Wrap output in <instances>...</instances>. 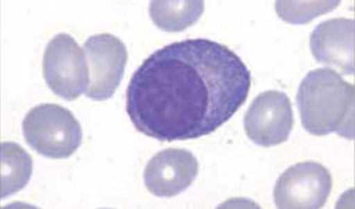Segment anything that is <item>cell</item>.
I'll return each instance as SVG.
<instances>
[{
    "instance_id": "cell-1",
    "label": "cell",
    "mask_w": 355,
    "mask_h": 209,
    "mask_svg": "<svg viewBox=\"0 0 355 209\" xmlns=\"http://www.w3.org/2000/svg\"><path fill=\"white\" fill-rule=\"evenodd\" d=\"M251 73L236 53L198 38L159 48L130 78L125 109L137 131L160 141L214 133L245 103Z\"/></svg>"
},
{
    "instance_id": "cell-12",
    "label": "cell",
    "mask_w": 355,
    "mask_h": 209,
    "mask_svg": "<svg viewBox=\"0 0 355 209\" xmlns=\"http://www.w3.org/2000/svg\"><path fill=\"white\" fill-rule=\"evenodd\" d=\"M340 1H277L275 8L283 21L291 24H307L314 18L331 12Z\"/></svg>"
},
{
    "instance_id": "cell-2",
    "label": "cell",
    "mask_w": 355,
    "mask_h": 209,
    "mask_svg": "<svg viewBox=\"0 0 355 209\" xmlns=\"http://www.w3.org/2000/svg\"><path fill=\"white\" fill-rule=\"evenodd\" d=\"M355 89L335 70H313L300 85L296 103L303 128L314 136L336 133L354 138Z\"/></svg>"
},
{
    "instance_id": "cell-8",
    "label": "cell",
    "mask_w": 355,
    "mask_h": 209,
    "mask_svg": "<svg viewBox=\"0 0 355 209\" xmlns=\"http://www.w3.org/2000/svg\"><path fill=\"white\" fill-rule=\"evenodd\" d=\"M197 157L186 149L168 148L154 155L146 165V188L155 197H172L182 193L198 175Z\"/></svg>"
},
{
    "instance_id": "cell-10",
    "label": "cell",
    "mask_w": 355,
    "mask_h": 209,
    "mask_svg": "<svg viewBox=\"0 0 355 209\" xmlns=\"http://www.w3.org/2000/svg\"><path fill=\"white\" fill-rule=\"evenodd\" d=\"M1 199L24 188L33 175V158L21 145L1 143Z\"/></svg>"
},
{
    "instance_id": "cell-9",
    "label": "cell",
    "mask_w": 355,
    "mask_h": 209,
    "mask_svg": "<svg viewBox=\"0 0 355 209\" xmlns=\"http://www.w3.org/2000/svg\"><path fill=\"white\" fill-rule=\"evenodd\" d=\"M354 38L353 19L334 18L323 21L311 33V53L319 63L338 69L345 75H353Z\"/></svg>"
},
{
    "instance_id": "cell-11",
    "label": "cell",
    "mask_w": 355,
    "mask_h": 209,
    "mask_svg": "<svg viewBox=\"0 0 355 209\" xmlns=\"http://www.w3.org/2000/svg\"><path fill=\"white\" fill-rule=\"evenodd\" d=\"M204 1H152L150 15L154 24L167 33H179L199 21Z\"/></svg>"
},
{
    "instance_id": "cell-4",
    "label": "cell",
    "mask_w": 355,
    "mask_h": 209,
    "mask_svg": "<svg viewBox=\"0 0 355 209\" xmlns=\"http://www.w3.org/2000/svg\"><path fill=\"white\" fill-rule=\"evenodd\" d=\"M43 75L57 96L73 101L85 93L89 68L85 51L68 33H58L49 42L43 57Z\"/></svg>"
},
{
    "instance_id": "cell-3",
    "label": "cell",
    "mask_w": 355,
    "mask_h": 209,
    "mask_svg": "<svg viewBox=\"0 0 355 209\" xmlns=\"http://www.w3.org/2000/svg\"><path fill=\"white\" fill-rule=\"evenodd\" d=\"M24 138L31 148L49 158H67L80 148L83 138L76 117L61 105L40 104L23 121Z\"/></svg>"
},
{
    "instance_id": "cell-5",
    "label": "cell",
    "mask_w": 355,
    "mask_h": 209,
    "mask_svg": "<svg viewBox=\"0 0 355 209\" xmlns=\"http://www.w3.org/2000/svg\"><path fill=\"white\" fill-rule=\"evenodd\" d=\"M83 48L89 68L85 95L95 101L110 100L125 75L128 61L125 45L110 33H101L89 37Z\"/></svg>"
},
{
    "instance_id": "cell-7",
    "label": "cell",
    "mask_w": 355,
    "mask_h": 209,
    "mask_svg": "<svg viewBox=\"0 0 355 209\" xmlns=\"http://www.w3.org/2000/svg\"><path fill=\"white\" fill-rule=\"evenodd\" d=\"M294 127L291 100L286 93L269 90L259 93L244 117V128L251 141L261 147H274L289 138Z\"/></svg>"
},
{
    "instance_id": "cell-6",
    "label": "cell",
    "mask_w": 355,
    "mask_h": 209,
    "mask_svg": "<svg viewBox=\"0 0 355 209\" xmlns=\"http://www.w3.org/2000/svg\"><path fill=\"white\" fill-rule=\"evenodd\" d=\"M333 177L318 162H301L279 177L274 189L275 203L281 209H318L326 205Z\"/></svg>"
}]
</instances>
